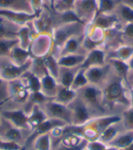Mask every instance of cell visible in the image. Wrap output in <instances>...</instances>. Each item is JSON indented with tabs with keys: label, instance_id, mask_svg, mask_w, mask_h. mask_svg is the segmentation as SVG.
<instances>
[{
	"label": "cell",
	"instance_id": "obj_1",
	"mask_svg": "<svg viewBox=\"0 0 133 150\" xmlns=\"http://www.w3.org/2000/svg\"><path fill=\"white\" fill-rule=\"evenodd\" d=\"M124 81L119 77L109 79L106 84L101 87L103 93V104H123L130 105L129 94L126 92Z\"/></svg>",
	"mask_w": 133,
	"mask_h": 150
},
{
	"label": "cell",
	"instance_id": "obj_2",
	"mask_svg": "<svg viewBox=\"0 0 133 150\" xmlns=\"http://www.w3.org/2000/svg\"><path fill=\"white\" fill-rule=\"evenodd\" d=\"M86 25L82 23L74 22V23H68V24H61L52 30V38L53 44H54V49H59L64 45L65 42L73 36L77 35L84 34Z\"/></svg>",
	"mask_w": 133,
	"mask_h": 150
},
{
	"label": "cell",
	"instance_id": "obj_3",
	"mask_svg": "<svg viewBox=\"0 0 133 150\" xmlns=\"http://www.w3.org/2000/svg\"><path fill=\"white\" fill-rule=\"evenodd\" d=\"M78 96L92 111H96L100 115H103L104 104L101 87L87 84L86 86L78 91Z\"/></svg>",
	"mask_w": 133,
	"mask_h": 150
},
{
	"label": "cell",
	"instance_id": "obj_4",
	"mask_svg": "<svg viewBox=\"0 0 133 150\" xmlns=\"http://www.w3.org/2000/svg\"><path fill=\"white\" fill-rule=\"evenodd\" d=\"M54 44H53L52 32L37 34L30 44L28 51L32 58H45L52 54Z\"/></svg>",
	"mask_w": 133,
	"mask_h": 150
},
{
	"label": "cell",
	"instance_id": "obj_5",
	"mask_svg": "<svg viewBox=\"0 0 133 150\" xmlns=\"http://www.w3.org/2000/svg\"><path fill=\"white\" fill-rule=\"evenodd\" d=\"M33 58L23 66H16L9 57H0V76L6 82L23 77L32 67Z\"/></svg>",
	"mask_w": 133,
	"mask_h": 150
},
{
	"label": "cell",
	"instance_id": "obj_6",
	"mask_svg": "<svg viewBox=\"0 0 133 150\" xmlns=\"http://www.w3.org/2000/svg\"><path fill=\"white\" fill-rule=\"evenodd\" d=\"M40 107L42 108L43 111L46 113L48 118H55L58 120H62L66 122L68 126H71V119L72 115L71 110L68 105L59 104L53 99H49Z\"/></svg>",
	"mask_w": 133,
	"mask_h": 150
},
{
	"label": "cell",
	"instance_id": "obj_7",
	"mask_svg": "<svg viewBox=\"0 0 133 150\" xmlns=\"http://www.w3.org/2000/svg\"><path fill=\"white\" fill-rule=\"evenodd\" d=\"M74 12L84 25L91 23L99 13L97 0H77L73 8Z\"/></svg>",
	"mask_w": 133,
	"mask_h": 150
},
{
	"label": "cell",
	"instance_id": "obj_8",
	"mask_svg": "<svg viewBox=\"0 0 133 150\" xmlns=\"http://www.w3.org/2000/svg\"><path fill=\"white\" fill-rule=\"evenodd\" d=\"M68 107L71 110L72 119L71 126H82L88 120H90L94 117H92V110L82 101V99L78 96L77 98L70 103Z\"/></svg>",
	"mask_w": 133,
	"mask_h": 150
},
{
	"label": "cell",
	"instance_id": "obj_9",
	"mask_svg": "<svg viewBox=\"0 0 133 150\" xmlns=\"http://www.w3.org/2000/svg\"><path fill=\"white\" fill-rule=\"evenodd\" d=\"M112 72L111 67L109 63L100 67H92L85 69V75L88 81V84L102 87L106 82L110 78V73Z\"/></svg>",
	"mask_w": 133,
	"mask_h": 150
},
{
	"label": "cell",
	"instance_id": "obj_10",
	"mask_svg": "<svg viewBox=\"0 0 133 150\" xmlns=\"http://www.w3.org/2000/svg\"><path fill=\"white\" fill-rule=\"evenodd\" d=\"M9 98L16 103H26L29 99L30 91L26 86L24 77L8 82Z\"/></svg>",
	"mask_w": 133,
	"mask_h": 150
},
{
	"label": "cell",
	"instance_id": "obj_11",
	"mask_svg": "<svg viewBox=\"0 0 133 150\" xmlns=\"http://www.w3.org/2000/svg\"><path fill=\"white\" fill-rule=\"evenodd\" d=\"M0 16L18 26H22L24 25L28 24L38 17V16L32 13L16 11L11 9H4V8H0Z\"/></svg>",
	"mask_w": 133,
	"mask_h": 150
},
{
	"label": "cell",
	"instance_id": "obj_12",
	"mask_svg": "<svg viewBox=\"0 0 133 150\" xmlns=\"http://www.w3.org/2000/svg\"><path fill=\"white\" fill-rule=\"evenodd\" d=\"M1 117L16 128L20 130H30L28 123V114L22 109L2 111Z\"/></svg>",
	"mask_w": 133,
	"mask_h": 150
},
{
	"label": "cell",
	"instance_id": "obj_13",
	"mask_svg": "<svg viewBox=\"0 0 133 150\" xmlns=\"http://www.w3.org/2000/svg\"><path fill=\"white\" fill-rule=\"evenodd\" d=\"M83 39H84V34L77 35V36H73L70 38H68L65 42L64 45L62 46V47L59 49L58 54L56 57H61V56H66V55H70V54H81L80 53L81 49H84Z\"/></svg>",
	"mask_w": 133,
	"mask_h": 150
},
{
	"label": "cell",
	"instance_id": "obj_14",
	"mask_svg": "<svg viewBox=\"0 0 133 150\" xmlns=\"http://www.w3.org/2000/svg\"><path fill=\"white\" fill-rule=\"evenodd\" d=\"M105 64H107V54H106V52L101 48H95L87 53L86 58L80 67L87 69L92 67L104 66Z\"/></svg>",
	"mask_w": 133,
	"mask_h": 150
},
{
	"label": "cell",
	"instance_id": "obj_15",
	"mask_svg": "<svg viewBox=\"0 0 133 150\" xmlns=\"http://www.w3.org/2000/svg\"><path fill=\"white\" fill-rule=\"evenodd\" d=\"M94 25L106 31L113 29L119 23V16L116 13H97L91 22Z\"/></svg>",
	"mask_w": 133,
	"mask_h": 150
},
{
	"label": "cell",
	"instance_id": "obj_16",
	"mask_svg": "<svg viewBox=\"0 0 133 150\" xmlns=\"http://www.w3.org/2000/svg\"><path fill=\"white\" fill-rule=\"evenodd\" d=\"M41 89L40 91L45 95L47 98L53 99L57 96L60 85L58 83L57 79L51 76L48 72L40 77Z\"/></svg>",
	"mask_w": 133,
	"mask_h": 150
},
{
	"label": "cell",
	"instance_id": "obj_17",
	"mask_svg": "<svg viewBox=\"0 0 133 150\" xmlns=\"http://www.w3.org/2000/svg\"><path fill=\"white\" fill-rule=\"evenodd\" d=\"M32 22L20 26L19 29H18V32H17L18 45L22 48L28 49V50L29 48V46H30L33 38L36 37V35H37V32L34 28Z\"/></svg>",
	"mask_w": 133,
	"mask_h": 150
},
{
	"label": "cell",
	"instance_id": "obj_18",
	"mask_svg": "<svg viewBox=\"0 0 133 150\" xmlns=\"http://www.w3.org/2000/svg\"><path fill=\"white\" fill-rule=\"evenodd\" d=\"M124 131H126V129L124 128L122 123H121V120H120L119 122L113 123V124L106 127L102 131V133L100 135L97 140L108 146L114 138H116L120 133H122Z\"/></svg>",
	"mask_w": 133,
	"mask_h": 150
},
{
	"label": "cell",
	"instance_id": "obj_19",
	"mask_svg": "<svg viewBox=\"0 0 133 150\" xmlns=\"http://www.w3.org/2000/svg\"><path fill=\"white\" fill-rule=\"evenodd\" d=\"M48 116L43 111L42 108L38 105H34L30 109L29 114H28V123L30 128V131L34 130L42 122L48 119Z\"/></svg>",
	"mask_w": 133,
	"mask_h": 150
},
{
	"label": "cell",
	"instance_id": "obj_20",
	"mask_svg": "<svg viewBox=\"0 0 133 150\" xmlns=\"http://www.w3.org/2000/svg\"><path fill=\"white\" fill-rule=\"evenodd\" d=\"M80 67H59V73L57 81L58 83L64 87L70 88L71 84L73 82V79L78 71Z\"/></svg>",
	"mask_w": 133,
	"mask_h": 150
},
{
	"label": "cell",
	"instance_id": "obj_21",
	"mask_svg": "<svg viewBox=\"0 0 133 150\" xmlns=\"http://www.w3.org/2000/svg\"><path fill=\"white\" fill-rule=\"evenodd\" d=\"M8 57L16 66H23L28 63L30 59H32L30 52L28 49L22 48L19 45H16L11 50Z\"/></svg>",
	"mask_w": 133,
	"mask_h": 150
},
{
	"label": "cell",
	"instance_id": "obj_22",
	"mask_svg": "<svg viewBox=\"0 0 133 150\" xmlns=\"http://www.w3.org/2000/svg\"><path fill=\"white\" fill-rule=\"evenodd\" d=\"M87 54H70L58 57L57 60L59 67H80L86 58Z\"/></svg>",
	"mask_w": 133,
	"mask_h": 150
},
{
	"label": "cell",
	"instance_id": "obj_23",
	"mask_svg": "<svg viewBox=\"0 0 133 150\" xmlns=\"http://www.w3.org/2000/svg\"><path fill=\"white\" fill-rule=\"evenodd\" d=\"M108 63L110 65L112 72L116 75V76L119 77L123 81L128 82L129 72L130 71L128 62L112 58V59H109Z\"/></svg>",
	"mask_w": 133,
	"mask_h": 150
},
{
	"label": "cell",
	"instance_id": "obj_24",
	"mask_svg": "<svg viewBox=\"0 0 133 150\" xmlns=\"http://www.w3.org/2000/svg\"><path fill=\"white\" fill-rule=\"evenodd\" d=\"M133 56V47L129 45H121L113 49L107 55V59H119L121 61H128Z\"/></svg>",
	"mask_w": 133,
	"mask_h": 150
},
{
	"label": "cell",
	"instance_id": "obj_25",
	"mask_svg": "<svg viewBox=\"0 0 133 150\" xmlns=\"http://www.w3.org/2000/svg\"><path fill=\"white\" fill-rule=\"evenodd\" d=\"M0 8L31 13L29 0H0Z\"/></svg>",
	"mask_w": 133,
	"mask_h": 150
},
{
	"label": "cell",
	"instance_id": "obj_26",
	"mask_svg": "<svg viewBox=\"0 0 133 150\" xmlns=\"http://www.w3.org/2000/svg\"><path fill=\"white\" fill-rule=\"evenodd\" d=\"M20 26L16 25L0 16V38H17Z\"/></svg>",
	"mask_w": 133,
	"mask_h": 150
},
{
	"label": "cell",
	"instance_id": "obj_27",
	"mask_svg": "<svg viewBox=\"0 0 133 150\" xmlns=\"http://www.w3.org/2000/svg\"><path fill=\"white\" fill-rule=\"evenodd\" d=\"M78 96V92L71 89V88H68V87H64V86H61L59 87V89L58 91L57 96H55L53 100L62 104V105H68L71 102H73Z\"/></svg>",
	"mask_w": 133,
	"mask_h": 150
},
{
	"label": "cell",
	"instance_id": "obj_28",
	"mask_svg": "<svg viewBox=\"0 0 133 150\" xmlns=\"http://www.w3.org/2000/svg\"><path fill=\"white\" fill-rule=\"evenodd\" d=\"M133 142V130H126L120 133L116 138H114L108 145L116 147L119 150L126 148Z\"/></svg>",
	"mask_w": 133,
	"mask_h": 150
},
{
	"label": "cell",
	"instance_id": "obj_29",
	"mask_svg": "<svg viewBox=\"0 0 133 150\" xmlns=\"http://www.w3.org/2000/svg\"><path fill=\"white\" fill-rule=\"evenodd\" d=\"M0 138H2L5 141H7V142H14V143H17L20 145L22 135H21L20 129L13 127L9 123V127H5L4 133H3V135H1Z\"/></svg>",
	"mask_w": 133,
	"mask_h": 150
},
{
	"label": "cell",
	"instance_id": "obj_30",
	"mask_svg": "<svg viewBox=\"0 0 133 150\" xmlns=\"http://www.w3.org/2000/svg\"><path fill=\"white\" fill-rule=\"evenodd\" d=\"M43 60H44V65H45V67L47 69L48 73L55 79H58V73H59V65L58 63L56 56L50 54L45 58H43Z\"/></svg>",
	"mask_w": 133,
	"mask_h": 150
},
{
	"label": "cell",
	"instance_id": "obj_31",
	"mask_svg": "<svg viewBox=\"0 0 133 150\" xmlns=\"http://www.w3.org/2000/svg\"><path fill=\"white\" fill-rule=\"evenodd\" d=\"M26 86H28V90L30 91V93L32 92H38L40 91L41 89V82H40V78L35 75L31 70L26 72L24 76H23Z\"/></svg>",
	"mask_w": 133,
	"mask_h": 150
},
{
	"label": "cell",
	"instance_id": "obj_32",
	"mask_svg": "<svg viewBox=\"0 0 133 150\" xmlns=\"http://www.w3.org/2000/svg\"><path fill=\"white\" fill-rule=\"evenodd\" d=\"M18 45V38H0V57H8L11 50Z\"/></svg>",
	"mask_w": 133,
	"mask_h": 150
},
{
	"label": "cell",
	"instance_id": "obj_33",
	"mask_svg": "<svg viewBox=\"0 0 133 150\" xmlns=\"http://www.w3.org/2000/svg\"><path fill=\"white\" fill-rule=\"evenodd\" d=\"M32 145L36 150H50L51 149V136L49 133L43 134L34 139Z\"/></svg>",
	"mask_w": 133,
	"mask_h": 150
},
{
	"label": "cell",
	"instance_id": "obj_34",
	"mask_svg": "<svg viewBox=\"0 0 133 150\" xmlns=\"http://www.w3.org/2000/svg\"><path fill=\"white\" fill-rule=\"evenodd\" d=\"M116 9H117L116 14L118 15L119 18H121L125 22V24L133 22V8L132 7L120 2Z\"/></svg>",
	"mask_w": 133,
	"mask_h": 150
},
{
	"label": "cell",
	"instance_id": "obj_35",
	"mask_svg": "<svg viewBox=\"0 0 133 150\" xmlns=\"http://www.w3.org/2000/svg\"><path fill=\"white\" fill-rule=\"evenodd\" d=\"M87 84H88V81H87V76L85 75V69L80 67L78 69V71L77 72L76 76L73 79V82L71 84L70 88L78 92L79 89H81V88L86 86Z\"/></svg>",
	"mask_w": 133,
	"mask_h": 150
},
{
	"label": "cell",
	"instance_id": "obj_36",
	"mask_svg": "<svg viewBox=\"0 0 133 150\" xmlns=\"http://www.w3.org/2000/svg\"><path fill=\"white\" fill-rule=\"evenodd\" d=\"M120 2L121 0H97L99 13H112Z\"/></svg>",
	"mask_w": 133,
	"mask_h": 150
},
{
	"label": "cell",
	"instance_id": "obj_37",
	"mask_svg": "<svg viewBox=\"0 0 133 150\" xmlns=\"http://www.w3.org/2000/svg\"><path fill=\"white\" fill-rule=\"evenodd\" d=\"M58 14L59 15L61 24H68V23H74V22L82 23L80 20H79V18L78 17V16L76 15V13L74 12L73 9L64 11V12H61V13H58Z\"/></svg>",
	"mask_w": 133,
	"mask_h": 150
},
{
	"label": "cell",
	"instance_id": "obj_38",
	"mask_svg": "<svg viewBox=\"0 0 133 150\" xmlns=\"http://www.w3.org/2000/svg\"><path fill=\"white\" fill-rule=\"evenodd\" d=\"M121 123L126 130H133V108H129L122 113Z\"/></svg>",
	"mask_w": 133,
	"mask_h": 150
},
{
	"label": "cell",
	"instance_id": "obj_39",
	"mask_svg": "<svg viewBox=\"0 0 133 150\" xmlns=\"http://www.w3.org/2000/svg\"><path fill=\"white\" fill-rule=\"evenodd\" d=\"M76 1L77 0H58L54 6V11L56 13H61L71 10Z\"/></svg>",
	"mask_w": 133,
	"mask_h": 150
},
{
	"label": "cell",
	"instance_id": "obj_40",
	"mask_svg": "<svg viewBox=\"0 0 133 150\" xmlns=\"http://www.w3.org/2000/svg\"><path fill=\"white\" fill-rule=\"evenodd\" d=\"M44 4H45V0H29L31 13L38 16H40L44 10Z\"/></svg>",
	"mask_w": 133,
	"mask_h": 150
},
{
	"label": "cell",
	"instance_id": "obj_41",
	"mask_svg": "<svg viewBox=\"0 0 133 150\" xmlns=\"http://www.w3.org/2000/svg\"><path fill=\"white\" fill-rule=\"evenodd\" d=\"M10 99L9 98V90H8V82L0 76V102Z\"/></svg>",
	"mask_w": 133,
	"mask_h": 150
},
{
	"label": "cell",
	"instance_id": "obj_42",
	"mask_svg": "<svg viewBox=\"0 0 133 150\" xmlns=\"http://www.w3.org/2000/svg\"><path fill=\"white\" fill-rule=\"evenodd\" d=\"M21 146L17 143L14 142H7V141L3 140L0 138V149L2 150H20Z\"/></svg>",
	"mask_w": 133,
	"mask_h": 150
},
{
	"label": "cell",
	"instance_id": "obj_43",
	"mask_svg": "<svg viewBox=\"0 0 133 150\" xmlns=\"http://www.w3.org/2000/svg\"><path fill=\"white\" fill-rule=\"evenodd\" d=\"M88 150H106L107 148V145L103 144L102 142L99 140H95V141H90V142H87V145L86 146Z\"/></svg>",
	"mask_w": 133,
	"mask_h": 150
},
{
	"label": "cell",
	"instance_id": "obj_44",
	"mask_svg": "<svg viewBox=\"0 0 133 150\" xmlns=\"http://www.w3.org/2000/svg\"><path fill=\"white\" fill-rule=\"evenodd\" d=\"M87 145V141L85 139L80 145L76 146H65L61 144H58V146L55 148V150H83L84 148H86Z\"/></svg>",
	"mask_w": 133,
	"mask_h": 150
},
{
	"label": "cell",
	"instance_id": "obj_45",
	"mask_svg": "<svg viewBox=\"0 0 133 150\" xmlns=\"http://www.w3.org/2000/svg\"><path fill=\"white\" fill-rule=\"evenodd\" d=\"M123 35L128 38L133 39V22L132 23H127L124 25L122 29Z\"/></svg>",
	"mask_w": 133,
	"mask_h": 150
},
{
	"label": "cell",
	"instance_id": "obj_46",
	"mask_svg": "<svg viewBox=\"0 0 133 150\" xmlns=\"http://www.w3.org/2000/svg\"><path fill=\"white\" fill-rule=\"evenodd\" d=\"M129 103H130L129 108H133V90H130V89H129Z\"/></svg>",
	"mask_w": 133,
	"mask_h": 150
},
{
	"label": "cell",
	"instance_id": "obj_47",
	"mask_svg": "<svg viewBox=\"0 0 133 150\" xmlns=\"http://www.w3.org/2000/svg\"><path fill=\"white\" fill-rule=\"evenodd\" d=\"M47 1H48V3L49 5L50 8L53 11H54V6H55V4H56V2L58 1V0H47Z\"/></svg>",
	"mask_w": 133,
	"mask_h": 150
},
{
	"label": "cell",
	"instance_id": "obj_48",
	"mask_svg": "<svg viewBox=\"0 0 133 150\" xmlns=\"http://www.w3.org/2000/svg\"><path fill=\"white\" fill-rule=\"evenodd\" d=\"M121 2L123 4H126V5H128L133 8V0H121Z\"/></svg>",
	"mask_w": 133,
	"mask_h": 150
},
{
	"label": "cell",
	"instance_id": "obj_49",
	"mask_svg": "<svg viewBox=\"0 0 133 150\" xmlns=\"http://www.w3.org/2000/svg\"><path fill=\"white\" fill-rule=\"evenodd\" d=\"M128 64H129V70H130V71H133V56L128 61Z\"/></svg>",
	"mask_w": 133,
	"mask_h": 150
},
{
	"label": "cell",
	"instance_id": "obj_50",
	"mask_svg": "<svg viewBox=\"0 0 133 150\" xmlns=\"http://www.w3.org/2000/svg\"><path fill=\"white\" fill-rule=\"evenodd\" d=\"M121 150H133V142L129 146H127L126 148H124V149H121Z\"/></svg>",
	"mask_w": 133,
	"mask_h": 150
},
{
	"label": "cell",
	"instance_id": "obj_51",
	"mask_svg": "<svg viewBox=\"0 0 133 150\" xmlns=\"http://www.w3.org/2000/svg\"><path fill=\"white\" fill-rule=\"evenodd\" d=\"M106 150H119V149H117L116 147L110 146H107V148H106Z\"/></svg>",
	"mask_w": 133,
	"mask_h": 150
},
{
	"label": "cell",
	"instance_id": "obj_52",
	"mask_svg": "<svg viewBox=\"0 0 133 150\" xmlns=\"http://www.w3.org/2000/svg\"><path fill=\"white\" fill-rule=\"evenodd\" d=\"M129 89L133 90V78L131 79V81L129 82Z\"/></svg>",
	"mask_w": 133,
	"mask_h": 150
},
{
	"label": "cell",
	"instance_id": "obj_53",
	"mask_svg": "<svg viewBox=\"0 0 133 150\" xmlns=\"http://www.w3.org/2000/svg\"><path fill=\"white\" fill-rule=\"evenodd\" d=\"M8 100H9V99H6V100H4V101H1V102H0V107H2V105H4V103H6V102L8 101Z\"/></svg>",
	"mask_w": 133,
	"mask_h": 150
},
{
	"label": "cell",
	"instance_id": "obj_54",
	"mask_svg": "<svg viewBox=\"0 0 133 150\" xmlns=\"http://www.w3.org/2000/svg\"><path fill=\"white\" fill-rule=\"evenodd\" d=\"M1 108V107H0ZM0 117H1V112H0ZM0 121H1V118H0Z\"/></svg>",
	"mask_w": 133,
	"mask_h": 150
},
{
	"label": "cell",
	"instance_id": "obj_55",
	"mask_svg": "<svg viewBox=\"0 0 133 150\" xmlns=\"http://www.w3.org/2000/svg\"><path fill=\"white\" fill-rule=\"evenodd\" d=\"M83 150H88V149H87V147H86V148H84V149H83Z\"/></svg>",
	"mask_w": 133,
	"mask_h": 150
},
{
	"label": "cell",
	"instance_id": "obj_56",
	"mask_svg": "<svg viewBox=\"0 0 133 150\" xmlns=\"http://www.w3.org/2000/svg\"><path fill=\"white\" fill-rule=\"evenodd\" d=\"M0 150H2V149H0Z\"/></svg>",
	"mask_w": 133,
	"mask_h": 150
}]
</instances>
